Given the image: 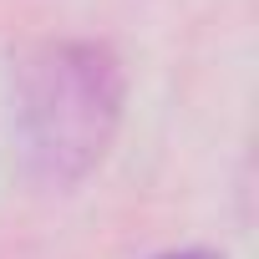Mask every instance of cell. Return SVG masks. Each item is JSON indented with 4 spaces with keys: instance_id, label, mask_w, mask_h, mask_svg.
<instances>
[{
    "instance_id": "cell-1",
    "label": "cell",
    "mask_w": 259,
    "mask_h": 259,
    "mask_svg": "<svg viewBox=\"0 0 259 259\" xmlns=\"http://www.w3.org/2000/svg\"><path fill=\"white\" fill-rule=\"evenodd\" d=\"M122 66L97 41H56L26 56L16 122L41 183L66 188L107 158L122 122Z\"/></svg>"
},
{
    "instance_id": "cell-2",
    "label": "cell",
    "mask_w": 259,
    "mask_h": 259,
    "mask_svg": "<svg viewBox=\"0 0 259 259\" xmlns=\"http://www.w3.org/2000/svg\"><path fill=\"white\" fill-rule=\"evenodd\" d=\"M158 259H219V254H208V249H173V254H158Z\"/></svg>"
}]
</instances>
